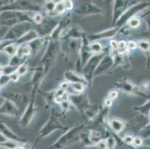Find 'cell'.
Segmentation results:
<instances>
[{
	"label": "cell",
	"instance_id": "obj_22",
	"mask_svg": "<svg viewBox=\"0 0 150 149\" xmlns=\"http://www.w3.org/2000/svg\"><path fill=\"white\" fill-rule=\"evenodd\" d=\"M64 78L67 81L69 82L71 84H76V83H81V84H87L85 79L83 78L81 75L76 73L75 72H73V71H67V72H65Z\"/></svg>",
	"mask_w": 150,
	"mask_h": 149
},
{
	"label": "cell",
	"instance_id": "obj_21",
	"mask_svg": "<svg viewBox=\"0 0 150 149\" xmlns=\"http://www.w3.org/2000/svg\"><path fill=\"white\" fill-rule=\"evenodd\" d=\"M40 37L39 36V33L35 30L31 29L29 31L23 35L21 38L18 39L17 40L14 41V43L17 45V46L22 44H25V43H29L30 42L33 41L34 40L37 39V38Z\"/></svg>",
	"mask_w": 150,
	"mask_h": 149
},
{
	"label": "cell",
	"instance_id": "obj_31",
	"mask_svg": "<svg viewBox=\"0 0 150 149\" xmlns=\"http://www.w3.org/2000/svg\"><path fill=\"white\" fill-rule=\"evenodd\" d=\"M127 43H125V41L121 40L118 43V47L117 49V53L119 54H125V52L127 51Z\"/></svg>",
	"mask_w": 150,
	"mask_h": 149
},
{
	"label": "cell",
	"instance_id": "obj_14",
	"mask_svg": "<svg viewBox=\"0 0 150 149\" xmlns=\"http://www.w3.org/2000/svg\"><path fill=\"white\" fill-rule=\"evenodd\" d=\"M146 5L145 3H140L138 5H134L132 8H129L128 10L125 11L123 13V14L118 19V20L117 21V23H115V27L117 28H119L120 26H122V25L125 24V23H127L130 19L133 18L134 14H135L137 12L140 11L141 9L144 8V6Z\"/></svg>",
	"mask_w": 150,
	"mask_h": 149
},
{
	"label": "cell",
	"instance_id": "obj_45",
	"mask_svg": "<svg viewBox=\"0 0 150 149\" xmlns=\"http://www.w3.org/2000/svg\"><path fill=\"white\" fill-rule=\"evenodd\" d=\"M137 43H134V41H130V42L127 44V49H130V50H133V49H135L136 48H137Z\"/></svg>",
	"mask_w": 150,
	"mask_h": 149
},
{
	"label": "cell",
	"instance_id": "obj_12",
	"mask_svg": "<svg viewBox=\"0 0 150 149\" xmlns=\"http://www.w3.org/2000/svg\"><path fill=\"white\" fill-rule=\"evenodd\" d=\"M114 57L111 54H105L102 57L100 62L98 64L95 72H94L93 78L99 77L107 74L110 69L114 67Z\"/></svg>",
	"mask_w": 150,
	"mask_h": 149
},
{
	"label": "cell",
	"instance_id": "obj_19",
	"mask_svg": "<svg viewBox=\"0 0 150 149\" xmlns=\"http://www.w3.org/2000/svg\"><path fill=\"white\" fill-rule=\"evenodd\" d=\"M114 7H113V24L115 25L118 19L125 11V8L127 2L117 0V1H114Z\"/></svg>",
	"mask_w": 150,
	"mask_h": 149
},
{
	"label": "cell",
	"instance_id": "obj_51",
	"mask_svg": "<svg viewBox=\"0 0 150 149\" xmlns=\"http://www.w3.org/2000/svg\"><path fill=\"white\" fill-rule=\"evenodd\" d=\"M39 142H40V141H38V140H36V142H35V144H34L32 146H31V147H30L28 149H36L37 145H38V143H39Z\"/></svg>",
	"mask_w": 150,
	"mask_h": 149
},
{
	"label": "cell",
	"instance_id": "obj_30",
	"mask_svg": "<svg viewBox=\"0 0 150 149\" xmlns=\"http://www.w3.org/2000/svg\"><path fill=\"white\" fill-rule=\"evenodd\" d=\"M23 58H20L19 57H17V55H14L13 57H10V60H9V62L8 65L11 66H14V67H18L19 66L21 65L22 64H23L24 62H23Z\"/></svg>",
	"mask_w": 150,
	"mask_h": 149
},
{
	"label": "cell",
	"instance_id": "obj_7",
	"mask_svg": "<svg viewBox=\"0 0 150 149\" xmlns=\"http://www.w3.org/2000/svg\"><path fill=\"white\" fill-rule=\"evenodd\" d=\"M31 26H32L31 23H28V22L16 25L6 31L5 36L2 38V40L14 42V41L21 38L23 35H25L30 30H31Z\"/></svg>",
	"mask_w": 150,
	"mask_h": 149
},
{
	"label": "cell",
	"instance_id": "obj_52",
	"mask_svg": "<svg viewBox=\"0 0 150 149\" xmlns=\"http://www.w3.org/2000/svg\"><path fill=\"white\" fill-rule=\"evenodd\" d=\"M2 72H3V66L0 64V75H2Z\"/></svg>",
	"mask_w": 150,
	"mask_h": 149
},
{
	"label": "cell",
	"instance_id": "obj_46",
	"mask_svg": "<svg viewBox=\"0 0 150 149\" xmlns=\"http://www.w3.org/2000/svg\"><path fill=\"white\" fill-rule=\"evenodd\" d=\"M110 46L111 49H113V51H117V47H118V43L116 40H111L110 42Z\"/></svg>",
	"mask_w": 150,
	"mask_h": 149
},
{
	"label": "cell",
	"instance_id": "obj_36",
	"mask_svg": "<svg viewBox=\"0 0 150 149\" xmlns=\"http://www.w3.org/2000/svg\"><path fill=\"white\" fill-rule=\"evenodd\" d=\"M72 88L78 93H83L84 90V84H81V83H76V84H72Z\"/></svg>",
	"mask_w": 150,
	"mask_h": 149
},
{
	"label": "cell",
	"instance_id": "obj_54",
	"mask_svg": "<svg viewBox=\"0 0 150 149\" xmlns=\"http://www.w3.org/2000/svg\"></svg>",
	"mask_w": 150,
	"mask_h": 149
},
{
	"label": "cell",
	"instance_id": "obj_13",
	"mask_svg": "<svg viewBox=\"0 0 150 149\" xmlns=\"http://www.w3.org/2000/svg\"><path fill=\"white\" fill-rule=\"evenodd\" d=\"M76 13L81 16H91L103 13L102 8L93 2H85L76 8Z\"/></svg>",
	"mask_w": 150,
	"mask_h": 149
},
{
	"label": "cell",
	"instance_id": "obj_3",
	"mask_svg": "<svg viewBox=\"0 0 150 149\" xmlns=\"http://www.w3.org/2000/svg\"><path fill=\"white\" fill-rule=\"evenodd\" d=\"M60 49V46L57 43V41L50 40L48 46L46 48L44 54L42 56L39 66L43 69L44 73L47 74L52 68L54 62L56 61L58 51Z\"/></svg>",
	"mask_w": 150,
	"mask_h": 149
},
{
	"label": "cell",
	"instance_id": "obj_25",
	"mask_svg": "<svg viewBox=\"0 0 150 149\" xmlns=\"http://www.w3.org/2000/svg\"><path fill=\"white\" fill-rule=\"evenodd\" d=\"M110 125L114 131V133H119L125 128V124L122 121L117 119H113L110 121Z\"/></svg>",
	"mask_w": 150,
	"mask_h": 149
},
{
	"label": "cell",
	"instance_id": "obj_24",
	"mask_svg": "<svg viewBox=\"0 0 150 149\" xmlns=\"http://www.w3.org/2000/svg\"><path fill=\"white\" fill-rule=\"evenodd\" d=\"M29 54H31V48H30L28 43L25 44H22L18 46L17 51L16 55L20 58H24L25 57H28Z\"/></svg>",
	"mask_w": 150,
	"mask_h": 149
},
{
	"label": "cell",
	"instance_id": "obj_34",
	"mask_svg": "<svg viewBox=\"0 0 150 149\" xmlns=\"http://www.w3.org/2000/svg\"><path fill=\"white\" fill-rule=\"evenodd\" d=\"M28 65H27L26 64H25V63H23V64H22L21 65L19 66L18 68H17V72L18 73L19 76H24V75H25V74L27 73V72H28Z\"/></svg>",
	"mask_w": 150,
	"mask_h": 149
},
{
	"label": "cell",
	"instance_id": "obj_43",
	"mask_svg": "<svg viewBox=\"0 0 150 149\" xmlns=\"http://www.w3.org/2000/svg\"><path fill=\"white\" fill-rule=\"evenodd\" d=\"M63 3H64V5L65 10H71V9H73V2L67 0V1H63Z\"/></svg>",
	"mask_w": 150,
	"mask_h": 149
},
{
	"label": "cell",
	"instance_id": "obj_53",
	"mask_svg": "<svg viewBox=\"0 0 150 149\" xmlns=\"http://www.w3.org/2000/svg\"><path fill=\"white\" fill-rule=\"evenodd\" d=\"M94 148V149H96V148Z\"/></svg>",
	"mask_w": 150,
	"mask_h": 149
},
{
	"label": "cell",
	"instance_id": "obj_20",
	"mask_svg": "<svg viewBox=\"0 0 150 149\" xmlns=\"http://www.w3.org/2000/svg\"><path fill=\"white\" fill-rule=\"evenodd\" d=\"M114 87L117 90L123 91L127 93H134L136 91V87L128 80H120L115 83Z\"/></svg>",
	"mask_w": 150,
	"mask_h": 149
},
{
	"label": "cell",
	"instance_id": "obj_38",
	"mask_svg": "<svg viewBox=\"0 0 150 149\" xmlns=\"http://www.w3.org/2000/svg\"><path fill=\"white\" fill-rule=\"evenodd\" d=\"M128 23H129V26L131 28H137V27L139 26V25H140V20L136 17H133V18L130 19V20L128 21Z\"/></svg>",
	"mask_w": 150,
	"mask_h": 149
},
{
	"label": "cell",
	"instance_id": "obj_35",
	"mask_svg": "<svg viewBox=\"0 0 150 149\" xmlns=\"http://www.w3.org/2000/svg\"><path fill=\"white\" fill-rule=\"evenodd\" d=\"M17 68L18 67H14V66H11L6 65L5 66H3V72H2V74L7 75V76H10L11 74L17 71Z\"/></svg>",
	"mask_w": 150,
	"mask_h": 149
},
{
	"label": "cell",
	"instance_id": "obj_2",
	"mask_svg": "<svg viewBox=\"0 0 150 149\" xmlns=\"http://www.w3.org/2000/svg\"><path fill=\"white\" fill-rule=\"evenodd\" d=\"M31 12L19 11H0V27H11L23 23H31L32 17Z\"/></svg>",
	"mask_w": 150,
	"mask_h": 149
},
{
	"label": "cell",
	"instance_id": "obj_18",
	"mask_svg": "<svg viewBox=\"0 0 150 149\" xmlns=\"http://www.w3.org/2000/svg\"><path fill=\"white\" fill-rule=\"evenodd\" d=\"M118 31H119V28L114 27V28L105 30V31H102V32L86 35V37L88 38V41H97L100 40L109 39V38H111L115 36Z\"/></svg>",
	"mask_w": 150,
	"mask_h": 149
},
{
	"label": "cell",
	"instance_id": "obj_44",
	"mask_svg": "<svg viewBox=\"0 0 150 149\" xmlns=\"http://www.w3.org/2000/svg\"><path fill=\"white\" fill-rule=\"evenodd\" d=\"M9 76H10L11 81H13V82L17 81L19 80V78H20V76L18 75V73L17 72V71L11 74Z\"/></svg>",
	"mask_w": 150,
	"mask_h": 149
},
{
	"label": "cell",
	"instance_id": "obj_32",
	"mask_svg": "<svg viewBox=\"0 0 150 149\" xmlns=\"http://www.w3.org/2000/svg\"><path fill=\"white\" fill-rule=\"evenodd\" d=\"M11 81L10 76L2 74L0 75V89L5 87Z\"/></svg>",
	"mask_w": 150,
	"mask_h": 149
},
{
	"label": "cell",
	"instance_id": "obj_15",
	"mask_svg": "<svg viewBox=\"0 0 150 149\" xmlns=\"http://www.w3.org/2000/svg\"><path fill=\"white\" fill-rule=\"evenodd\" d=\"M20 113V109L8 99L4 98L0 105V114L7 117H16Z\"/></svg>",
	"mask_w": 150,
	"mask_h": 149
},
{
	"label": "cell",
	"instance_id": "obj_23",
	"mask_svg": "<svg viewBox=\"0 0 150 149\" xmlns=\"http://www.w3.org/2000/svg\"><path fill=\"white\" fill-rule=\"evenodd\" d=\"M43 44H44V38L38 37L34 40L33 41L30 42L28 45L31 48V54H32V53L34 54H36L38 52H39V50L43 46Z\"/></svg>",
	"mask_w": 150,
	"mask_h": 149
},
{
	"label": "cell",
	"instance_id": "obj_37",
	"mask_svg": "<svg viewBox=\"0 0 150 149\" xmlns=\"http://www.w3.org/2000/svg\"><path fill=\"white\" fill-rule=\"evenodd\" d=\"M55 4L52 1H49V2H46L44 5V8L46 11L50 13L53 12L54 11V8H55Z\"/></svg>",
	"mask_w": 150,
	"mask_h": 149
},
{
	"label": "cell",
	"instance_id": "obj_11",
	"mask_svg": "<svg viewBox=\"0 0 150 149\" xmlns=\"http://www.w3.org/2000/svg\"><path fill=\"white\" fill-rule=\"evenodd\" d=\"M69 101H70V103L76 107V109L81 114H83L91 105L88 97L83 93L69 95Z\"/></svg>",
	"mask_w": 150,
	"mask_h": 149
},
{
	"label": "cell",
	"instance_id": "obj_8",
	"mask_svg": "<svg viewBox=\"0 0 150 149\" xmlns=\"http://www.w3.org/2000/svg\"><path fill=\"white\" fill-rule=\"evenodd\" d=\"M35 96L36 95H31V99L29 103L28 104L27 107L23 112L20 119H19L18 124L20 127L23 128H26L28 125L31 124V121L35 117V114L37 113V107L35 105Z\"/></svg>",
	"mask_w": 150,
	"mask_h": 149
},
{
	"label": "cell",
	"instance_id": "obj_49",
	"mask_svg": "<svg viewBox=\"0 0 150 149\" xmlns=\"http://www.w3.org/2000/svg\"><path fill=\"white\" fill-rule=\"evenodd\" d=\"M112 102L113 100H111V99H110V98H107L105 101V107H110V106H111V105H112Z\"/></svg>",
	"mask_w": 150,
	"mask_h": 149
},
{
	"label": "cell",
	"instance_id": "obj_40",
	"mask_svg": "<svg viewBox=\"0 0 150 149\" xmlns=\"http://www.w3.org/2000/svg\"><path fill=\"white\" fill-rule=\"evenodd\" d=\"M138 46L140 49H142L144 51H148L149 49V43L146 40H142L139 42Z\"/></svg>",
	"mask_w": 150,
	"mask_h": 149
},
{
	"label": "cell",
	"instance_id": "obj_26",
	"mask_svg": "<svg viewBox=\"0 0 150 149\" xmlns=\"http://www.w3.org/2000/svg\"><path fill=\"white\" fill-rule=\"evenodd\" d=\"M17 48H18V46L15 44L14 42H13V43H10L9 45L5 46V47L2 49V52H3L5 54H6L9 57H13V56L16 55L17 51Z\"/></svg>",
	"mask_w": 150,
	"mask_h": 149
},
{
	"label": "cell",
	"instance_id": "obj_4",
	"mask_svg": "<svg viewBox=\"0 0 150 149\" xmlns=\"http://www.w3.org/2000/svg\"><path fill=\"white\" fill-rule=\"evenodd\" d=\"M67 127H65L64 125L61 124L58 115L56 114L55 111H54V110H52L50 113L49 119L47 120V121L45 123V125L42 127L41 129L38 133L37 140L40 141L41 139L50 136L54 131H58V130L65 131V130H67Z\"/></svg>",
	"mask_w": 150,
	"mask_h": 149
},
{
	"label": "cell",
	"instance_id": "obj_48",
	"mask_svg": "<svg viewBox=\"0 0 150 149\" xmlns=\"http://www.w3.org/2000/svg\"><path fill=\"white\" fill-rule=\"evenodd\" d=\"M117 96H118V93L117 91H112V92H110V94H109V98L111 99V100L115 99Z\"/></svg>",
	"mask_w": 150,
	"mask_h": 149
},
{
	"label": "cell",
	"instance_id": "obj_5",
	"mask_svg": "<svg viewBox=\"0 0 150 149\" xmlns=\"http://www.w3.org/2000/svg\"><path fill=\"white\" fill-rule=\"evenodd\" d=\"M105 54H93L92 57L87 61L84 66L81 69V76L85 79L86 82L88 84H91L92 81L93 79V75L98 64L100 62L102 58L104 57Z\"/></svg>",
	"mask_w": 150,
	"mask_h": 149
},
{
	"label": "cell",
	"instance_id": "obj_9",
	"mask_svg": "<svg viewBox=\"0 0 150 149\" xmlns=\"http://www.w3.org/2000/svg\"><path fill=\"white\" fill-rule=\"evenodd\" d=\"M2 96L13 102L20 109V111H24L31 99V96L29 95L16 92H4L2 93Z\"/></svg>",
	"mask_w": 150,
	"mask_h": 149
},
{
	"label": "cell",
	"instance_id": "obj_1",
	"mask_svg": "<svg viewBox=\"0 0 150 149\" xmlns=\"http://www.w3.org/2000/svg\"><path fill=\"white\" fill-rule=\"evenodd\" d=\"M86 128L85 123H81L75 125L68 130L61 137L57 139L55 143L51 145V149H64L75 143L80 142L81 133Z\"/></svg>",
	"mask_w": 150,
	"mask_h": 149
},
{
	"label": "cell",
	"instance_id": "obj_6",
	"mask_svg": "<svg viewBox=\"0 0 150 149\" xmlns=\"http://www.w3.org/2000/svg\"><path fill=\"white\" fill-rule=\"evenodd\" d=\"M19 11L24 12L40 11L41 7L38 3L30 2V1H14L11 3L5 5L0 8V11Z\"/></svg>",
	"mask_w": 150,
	"mask_h": 149
},
{
	"label": "cell",
	"instance_id": "obj_27",
	"mask_svg": "<svg viewBox=\"0 0 150 149\" xmlns=\"http://www.w3.org/2000/svg\"><path fill=\"white\" fill-rule=\"evenodd\" d=\"M20 144H22V143H17L16 141H13V140H10L9 139L6 143L0 144V147H2L5 149H16Z\"/></svg>",
	"mask_w": 150,
	"mask_h": 149
},
{
	"label": "cell",
	"instance_id": "obj_17",
	"mask_svg": "<svg viewBox=\"0 0 150 149\" xmlns=\"http://www.w3.org/2000/svg\"><path fill=\"white\" fill-rule=\"evenodd\" d=\"M0 133L3 134L7 139H10V140H13V141H16L17 143H22V144H25V139L22 138L21 136H19L16 133H14L11 128H8V126L5 125V123L2 121L0 120Z\"/></svg>",
	"mask_w": 150,
	"mask_h": 149
},
{
	"label": "cell",
	"instance_id": "obj_39",
	"mask_svg": "<svg viewBox=\"0 0 150 149\" xmlns=\"http://www.w3.org/2000/svg\"><path fill=\"white\" fill-rule=\"evenodd\" d=\"M54 11L58 12V13H62L65 11V8L64 3H63V1L61 2H58V3L55 4V8H54Z\"/></svg>",
	"mask_w": 150,
	"mask_h": 149
},
{
	"label": "cell",
	"instance_id": "obj_42",
	"mask_svg": "<svg viewBox=\"0 0 150 149\" xmlns=\"http://www.w3.org/2000/svg\"><path fill=\"white\" fill-rule=\"evenodd\" d=\"M122 140L123 141V143H125V144L127 145H132L133 144L134 138L132 137L131 135H126L123 139H122Z\"/></svg>",
	"mask_w": 150,
	"mask_h": 149
},
{
	"label": "cell",
	"instance_id": "obj_10",
	"mask_svg": "<svg viewBox=\"0 0 150 149\" xmlns=\"http://www.w3.org/2000/svg\"><path fill=\"white\" fill-rule=\"evenodd\" d=\"M109 114V107H102L98 113L96 117L91 121L86 124V127L91 128L90 130H102L105 129V125L107 121Z\"/></svg>",
	"mask_w": 150,
	"mask_h": 149
},
{
	"label": "cell",
	"instance_id": "obj_33",
	"mask_svg": "<svg viewBox=\"0 0 150 149\" xmlns=\"http://www.w3.org/2000/svg\"><path fill=\"white\" fill-rule=\"evenodd\" d=\"M135 109L138 110V111H140V113H144V114L148 113L150 111V100L148 101L146 104H144V105H142L140 107H137Z\"/></svg>",
	"mask_w": 150,
	"mask_h": 149
},
{
	"label": "cell",
	"instance_id": "obj_16",
	"mask_svg": "<svg viewBox=\"0 0 150 149\" xmlns=\"http://www.w3.org/2000/svg\"><path fill=\"white\" fill-rule=\"evenodd\" d=\"M46 74L43 72V69L40 66H38L35 71L31 80V94L36 95L38 92V89L41 84L42 81L44 78Z\"/></svg>",
	"mask_w": 150,
	"mask_h": 149
},
{
	"label": "cell",
	"instance_id": "obj_29",
	"mask_svg": "<svg viewBox=\"0 0 150 149\" xmlns=\"http://www.w3.org/2000/svg\"><path fill=\"white\" fill-rule=\"evenodd\" d=\"M90 49L92 53H94V54H101L102 51V46L99 43L97 42H93L91 44L89 45Z\"/></svg>",
	"mask_w": 150,
	"mask_h": 149
},
{
	"label": "cell",
	"instance_id": "obj_28",
	"mask_svg": "<svg viewBox=\"0 0 150 149\" xmlns=\"http://www.w3.org/2000/svg\"><path fill=\"white\" fill-rule=\"evenodd\" d=\"M106 144H107L108 149H114L117 146V140L113 133H110V135L105 139Z\"/></svg>",
	"mask_w": 150,
	"mask_h": 149
},
{
	"label": "cell",
	"instance_id": "obj_41",
	"mask_svg": "<svg viewBox=\"0 0 150 149\" xmlns=\"http://www.w3.org/2000/svg\"><path fill=\"white\" fill-rule=\"evenodd\" d=\"M33 20L36 23V24L38 25H40L42 23V22L43 21V16H42V15L40 13H35Z\"/></svg>",
	"mask_w": 150,
	"mask_h": 149
},
{
	"label": "cell",
	"instance_id": "obj_50",
	"mask_svg": "<svg viewBox=\"0 0 150 149\" xmlns=\"http://www.w3.org/2000/svg\"><path fill=\"white\" fill-rule=\"evenodd\" d=\"M25 145H27V143H25V144H20V145H19L16 149H28L30 147H31V146H30L29 148H27L25 147Z\"/></svg>",
	"mask_w": 150,
	"mask_h": 149
},
{
	"label": "cell",
	"instance_id": "obj_47",
	"mask_svg": "<svg viewBox=\"0 0 150 149\" xmlns=\"http://www.w3.org/2000/svg\"><path fill=\"white\" fill-rule=\"evenodd\" d=\"M142 143H143V140L140 138L137 137L135 139H134L133 144L135 146H140L142 145Z\"/></svg>",
	"mask_w": 150,
	"mask_h": 149
}]
</instances>
